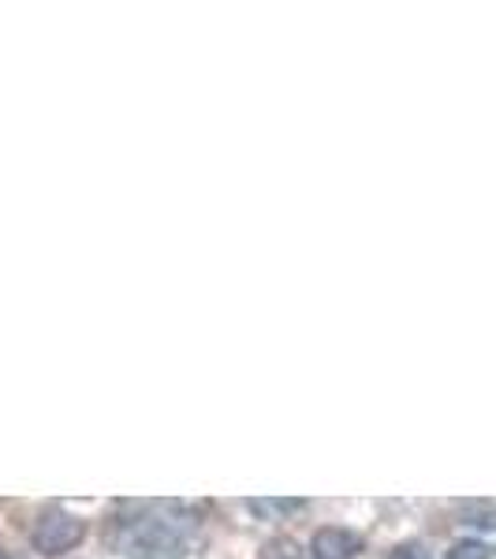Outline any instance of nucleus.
Instances as JSON below:
<instances>
[{
    "label": "nucleus",
    "instance_id": "39448f33",
    "mask_svg": "<svg viewBox=\"0 0 496 559\" xmlns=\"http://www.w3.org/2000/svg\"><path fill=\"white\" fill-rule=\"evenodd\" d=\"M261 559H303L299 545H295L292 537H276L265 545V552H261Z\"/></svg>",
    "mask_w": 496,
    "mask_h": 559
},
{
    "label": "nucleus",
    "instance_id": "0eeeda50",
    "mask_svg": "<svg viewBox=\"0 0 496 559\" xmlns=\"http://www.w3.org/2000/svg\"><path fill=\"white\" fill-rule=\"evenodd\" d=\"M389 559H433L422 545H400Z\"/></svg>",
    "mask_w": 496,
    "mask_h": 559
},
{
    "label": "nucleus",
    "instance_id": "20e7f679",
    "mask_svg": "<svg viewBox=\"0 0 496 559\" xmlns=\"http://www.w3.org/2000/svg\"><path fill=\"white\" fill-rule=\"evenodd\" d=\"M247 508L255 511L258 519H284L292 511H303L306 503L295 500V496H258V500H247Z\"/></svg>",
    "mask_w": 496,
    "mask_h": 559
},
{
    "label": "nucleus",
    "instance_id": "f03ea898",
    "mask_svg": "<svg viewBox=\"0 0 496 559\" xmlns=\"http://www.w3.org/2000/svg\"><path fill=\"white\" fill-rule=\"evenodd\" d=\"M83 537H86V522L68 515V511H60V508L42 511L31 530V545L38 548L42 556H64L71 548H79Z\"/></svg>",
    "mask_w": 496,
    "mask_h": 559
},
{
    "label": "nucleus",
    "instance_id": "f257e3e1",
    "mask_svg": "<svg viewBox=\"0 0 496 559\" xmlns=\"http://www.w3.org/2000/svg\"><path fill=\"white\" fill-rule=\"evenodd\" d=\"M139 515L116 519L113 545L128 559H184L191 552L194 519H184L187 503H165V515H146L150 503H131Z\"/></svg>",
    "mask_w": 496,
    "mask_h": 559
},
{
    "label": "nucleus",
    "instance_id": "423d86ee",
    "mask_svg": "<svg viewBox=\"0 0 496 559\" xmlns=\"http://www.w3.org/2000/svg\"><path fill=\"white\" fill-rule=\"evenodd\" d=\"M448 559H489V545H482V540H456L448 548Z\"/></svg>",
    "mask_w": 496,
    "mask_h": 559
},
{
    "label": "nucleus",
    "instance_id": "6e6552de",
    "mask_svg": "<svg viewBox=\"0 0 496 559\" xmlns=\"http://www.w3.org/2000/svg\"><path fill=\"white\" fill-rule=\"evenodd\" d=\"M0 559H23V556H20V552H12V548L0 545Z\"/></svg>",
    "mask_w": 496,
    "mask_h": 559
},
{
    "label": "nucleus",
    "instance_id": "7ed1b4c3",
    "mask_svg": "<svg viewBox=\"0 0 496 559\" xmlns=\"http://www.w3.org/2000/svg\"><path fill=\"white\" fill-rule=\"evenodd\" d=\"M310 548L318 559H351V556H358V548H363V537L351 534V530H340V526H324L314 534Z\"/></svg>",
    "mask_w": 496,
    "mask_h": 559
}]
</instances>
